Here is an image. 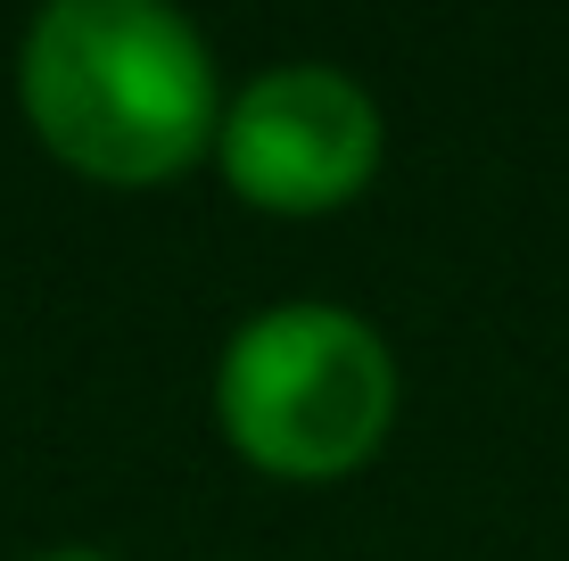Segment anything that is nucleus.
Masks as SVG:
<instances>
[{
	"instance_id": "f03ea898",
	"label": "nucleus",
	"mask_w": 569,
	"mask_h": 561,
	"mask_svg": "<svg viewBox=\"0 0 569 561\" xmlns=\"http://www.w3.org/2000/svg\"><path fill=\"white\" fill-rule=\"evenodd\" d=\"M397 404L405 372L388 331L330 298L264 305L214 355V421L231 454L289 488H339L380 462Z\"/></svg>"
},
{
	"instance_id": "20e7f679",
	"label": "nucleus",
	"mask_w": 569,
	"mask_h": 561,
	"mask_svg": "<svg viewBox=\"0 0 569 561\" xmlns=\"http://www.w3.org/2000/svg\"><path fill=\"white\" fill-rule=\"evenodd\" d=\"M33 561H108V553H91V545H58V553H33Z\"/></svg>"
},
{
	"instance_id": "7ed1b4c3",
	"label": "nucleus",
	"mask_w": 569,
	"mask_h": 561,
	"mask_svg": "<svg viewBox=\"0 0 569 561\" xmlns=\"http://www.w3.org/2000/svg\"><path fill=\"white\" fill-rule=\"evenodd\" d=\"M388 166V116L347 67L281 58L248 91H231L214 132V173L231 199L281 223H313L356 207Z\"/></svg>"
},
{
	"instance_id": "f257e3e1",
	"label": "nucleus",
	"mask_w": 569,
	"mask_h": 561,
	"mask_svg": "<svg viewBox=\"0 0 569 561\" xmlns=\"http://www.w3.org/2000/svg\"><path fill=\"white\" fill-rule=\"evenodd\" d=\"M17 108L67 173L157 190L214 158L231 100L190 17L157 0H50L17 42Z\"/></svg>"
}]
</instances>
